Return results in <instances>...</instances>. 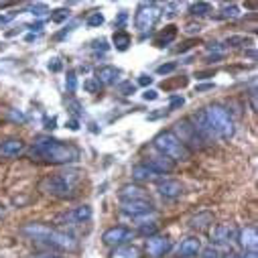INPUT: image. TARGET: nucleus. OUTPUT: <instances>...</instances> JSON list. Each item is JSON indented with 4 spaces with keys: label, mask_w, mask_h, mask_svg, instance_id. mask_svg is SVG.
<instances>
[{
    "label": "nucleus",
    "mask_w": 258,
    "mask_h": 258,
    "mask_svg": "<svg viewBox=\"0 0 258 258\" xmlns=\"http://www.w3.org/2000/svg\"><path fill=\"white\" fill-rule=\"evenodd\" d=\"M189 13L193 17H204V15L212 13V5H208V3H196V5L189 7Z\"/></svg>",
    "instance_id": "a878e982"
},
{
    "label": "nucleus",
    "mask_w": 258,
    "mask_h": 258,
    "mask_svg": "<svg viewBox=\"0 0 258 258\" xmlns=\"http://www.w3.org/2000/svg\"><path fill=\"white\" fill-rule=\"evenodd\" d=\"M86 25H88V27H92V29L102 27V25H104V15H102V13H92V15L88 17Z\"/></svg>",
    "instance_id": "c85d7f7f"
},
{
    "label": "nucleus",
    "mask_w": 258,
    "mask_h": 258,
    "mask_svg": "<svg viewBox=\"0 0 258 258\" xmlns=\"http://www.w3.org/2000/svg\"><path fill=\"white\" fill-rule=\"evenodd\" d=\"M143 98H145L147 102H155V100L159 98V92H157V90H149V88H147V90L143 92Z\"/></svg>",
    "instance_id": "4c0bfd02"
},
{
    "label": "nucleus",
    "mask_w": 258,
    "mask_h": 258,
    "mask_svg": "<svg viewBox=\"0 0 258 258\" xmlns=\"http://www.w3.org/2000/svg\"><path fill=\"white\" fill-rule=\"evenodd\" d=\"M175 37H177V27H175V25H167V27H165V31H161V33H157V35H155L153 43H155L157 47H165V45L173 43V41H175Z\"/></svg>",
    "instance_id": "412c9836"
},
{
    "label": "nucleus",
    "mask_w": 258,
    "mask_h": 258,
    "mask_svg": "<svg viewBox=\"0 0 258 258\" xmlns=\"http://www.w3.org/2000/svg\"><path fill=\"white\" fill-rule=\"evenodd\" d=\"M135 236L137 234L131 228H126V226H112V228H108L102 234V242L106 246L116 248V246H124V244H128L131 240H135Z\"/></svg>",
    "instance_id": "6e6552de"
},
{
    "label": "nucleus",
    "mask_w": 258,
    "mask_h": 258,
    "mask_svg": "<svg viewBox=\"0 0 258 258\" xmlns=\"http://www.w3.org/2000/svg\"><path fill=\"white\" fill-rule=\"evenodd\" d=\"M49 17H51V21H53V23H63V21H68V19H70V11L59 9V11H53Z\"/></svg>",
    "instance_id": "2f4dec72"
},
{
    "label": "nucleus",
    "mask_w": 258,
    "mask_h": 258,
    "mask_svg": "<svg viewBox=\"0 0 258 258\" xmlns=\"http://www.w3.org/2000/svg\"><path fill=\"white\" fill-rule=\"evenodd\" d=\"M139 234L151 238V236H157V224L151 222V224H139Z\"/></svg>",
    "instance_id": "cd10ccee"
},
{
    "label": "nucleus",
    "mask_w": 258,
    "mask_h": 258,
    "mask_svg": "<svg viewBox=\"0 0 258 258\" xmlns=\"http://www.w3.org/2000/svg\"><path fill=\"white\" fill-rule=\"evenodd\" d=\"M236 236H238V230L232 224H220L212 230V240L216 244H230L236 240Z\"/></svg>",
    "instance_id": "dca6fc26"
},
{
    "label": "nucleus",
    "mask_w": 258,
    "mask_h": 258,
    "mask_svg": "<svg viewBox=\"0 0 258 258\" xmlns=\"http://www.w3.org/2000/svg\"><path fill=\"white\" fill-rule=\"evenodd\" d=\"M25 29H29V31H33V33H35V31H41V29H43V23H41V21H37V23L25 25Z\"/></svg>",
    "instance_id": "37998d69"
},
{
    "label": "nucleus",
    "mask_w": 258,
    "mask_h": 258,
    "mask_svg": "<svg viewBox=\"0 0 258 258\" xmlns=\"http://www.w3.org/2000/svg\"><path fill=\"white\" fill-rule=\"evenodd\" d=\"M236 240H238V244H240V246H242L246 252L256 254V248H258V234H256V228L246 226V228L238 230Z\"/></svg>",
    "instance_id": "9b49d317"
},
{
    "label": "nucleus",
    "mask_w": 258,
    "mask_h": 258,
    "mask_svg": "<svg viewBox=\"0 0 258 258\" xmlns=\"http://www.w3.org/2000/svg\"><path fill=\"white\" fill-rule=\"evenodd\" d=\"M80 181H82V173H78V171L57 173V175L45 177L39 183V189L45 193V196H51L57 200H70L78 193Z\"/></svg>",
    "instance_id": "7ed1b4c3"
},
{
    "label": "nucleus",
    "mask_w": 258,
    "mask_h": 258,
    "mask_svg": "<svg viewBox=\"0 0 258 258\" xmlns=\"http://www.w3.org/2000/svg\"><path fill=\"white\" fill-rule=\"evenodd\" d=\"M191 153H193V149H202L204 147V139L198 135V131L193 128V124L189 122V118L187 120H181V122H177L175 126H173V131H171Z\"/></svg>",
    "instance_id": "0eeeda50"
},
{
    "label": "nucleus",
    "mask_w": 258,
    "mask_h": 258,
    "mask_svg": "<svg viewBox=\"0 0 258 258\" xmlns=\"http://www.w3.org/2000/svg\"><path fill=\"white\" fill-rule=\"evenodd\" d=\"M61 68H63V66H61V61H59L57 57L49 61V70H51V72H61Z\"/></svg>",
    "instance_id": "a19ab883"
},
{
    "label": "nucleus",
    "mask_w": 258,
    "mask_h": 258,
    "mask_svg": "<svg viewBox=\"0 0 258 258\" xmlns=\"http://www.w3.org/2000/svg\"><path fill=\"white\" fill-rule=\"evenodd\" d=\"M200 252H202V242H200V238L189 236V238H185V240L179 244V256H181V258H193V256H198Z\"/></svg>",
    "instance_id": "6ab92c4d"
},
{
    "label": "nucleus",
    "mask_w": 258,
    "mask_h": 258,
    "mask_svg": "<svg viewBox=\"0 0 258 258\" xmlns=\"http://www.w3.org/2000/svg\"><path fill=\"white\" fill-rule=\"evenodd\" d=\"M222 258H256V254H252V252H246V254L230 252V254H226V256H222Z\"/></svg>",
    "instance_id": "ea45409f"
},
{
    "label": "nucleus",
    "mask_w": 258,
    "mask_h": 258,
    "mask_svg": "<svg viewBox=\"0 0 258 258\" xmlns=\"http://www.w3.org/2000/svg\"><path fill=\"white\" fill-rule=\"evenodd\" d=\"M13 17H15V15H0V25L11 23V21H13Z\"/></svg>",
    "instance_id": "a18cd8bd"
},
{
    "label": "nucleus",
    "mask_w": 258,
    "mask_h": 258,
    "mask_svg": "<svg viewBox=\"0 0 258 258\" xmlns=\"http://www.w3.org/2000/svg\"><path fill=\"white\" fill-rule=\"evenodd\" d=\"M45 124H47V128H55V118H51V120L47 118V120H45Z\"/></svg>",
    "instance_id": "8fccbe9b"
},
{
    "label": "nucleus",
    "mask_w": 258,
    "mask_h": 258,
    "mask_svg": "<svg viewBox=\"0 0 258 258\" xmlns=\"http://www.w3.org/2000/svg\"><path fill=\"white\" fill-rule=\"evenodd\" d=\"M37 258H61V256H55V254H41V256H37Z\"/></svg>",
    "instance_id": "3c124183"
},
{
    "label": "nucleus",
    "mask_w": 258,
    "mask_h": 258,
    "mask_svg": "<svg viewBox=\"0 0 258 258\" xmlns=\"http://www.w3.org/2000/svg\"><path fill=\"white\" fill-rule=\"evenodd\" d=\"M25 236L33 238V240H39V242H45L57 250H66V252H72L78 248V240L68 234V232H61V230H55L51 226H45V224H37V222H29L23 226L21 230Z\"/></svg>",
    "instance_id": "f03ea898"
},
{
    "label": "nucleus",
    "mask_w": 258,
    "mask_h": 258,
    "mask_svg": "<svg viewBox=\"0 0 258 258\" xmlns=\"http://www.w3.org/2000/svg\"><path fill=\"white\" fill-rule=\"evenodd\" d=\"M5 212H7V208H5L3 204H0V218H3V216H5Z\"/></svg>",
    "instance_id": "603ef678"
},
{
    "label": "nucleus",
    "mask_w": 258,
    "mask_h": 258,
    "mask_svg": "<svg viewBox=\"0 0 258 258\" xmlns=\"http://www.w3.org/2000/svg\"><path fill=\"white\" fill-rule=\"evenodd\" d=\"M122 214L131 216L135 220H143L149 214H155V206L151 204V200H135V202H122L120 206Z\"/></svg>",
    "instance_id": "1a4fd4ad"
},
{
    "label": "nucleus",
    "mask_w": 258,
    "mask_h": 258,
    "mask_svg": "<svg viewBox=\"0 0 258 258\" xmlns=\"http://www.w3.org/2000/svg\"><path fill=\"white\" fill-rule=\"evenodd\" d=\"M31 157L51 165H70L80 159V149L51 137H39L31 147Z\"/></svg>",
    "instance_id": "f257e3e1"
},
{
    "label": "nucleus",
    "mask_w": 258,
    "mask_h": 258,
    "mask_svg": "<svg viewBox=\"0 0 258 258\" xmlns=\"http://www.w3.org/2000/svg\"><path fill=\"white\" fill-rule=\"evenodd\" d=\"M157 191L161 193L163 198H167V200H177V198L183 196V185L179 181H175V179H165L163 177L157 183Z\"/></svg>",
    "instance_id": "ddd939ff"
},
{
    "label": "nucleus",
    "mask_w": 258,
    "mask_h": 258,
    "mask_svg": "<svg viewBox=\"0 0 258 258\" xmlns=\"http://www.w3.org/2000/svg\"><path fill=\"white\" fill-rule=\"evenodd\" d=\"M210 224H214V216L212 214H200V216H196L191 220V228H198V230H204Z\"/></svg>",
    "instance_id": "b1692460"
},
{
    "label": "nucleus",
    "mask_w": 258,
    "mask_h": 258,
    "mask_svg": "<svg viewBox=\"0 0 258 258\" xmlns=\"http://www.w3.org/2000/svg\"><path fill=\"white\" fill-rule=\"evenodd\" d=\"M108 258H143V254H141V250L137 246L124 244V246H116Z\"/></svg>",
    "instance_id": "aec40b11"
},
{
    "label": "nucleus",
    "mask_w": 258,
    "mask_h": 258,
    "mask_svg": "<svg viewBox=\"0 0 258 258\" xmlns=\"http://www.w3.org/2000/svg\"><path fill=\"white\" fill-rule=\"evenodd\" d=\"M120 76H122V72L114 66H102L96 72V80L100 86H116L120 82Z\"/></svg>",
    "instance_id": "2eb2a0df"
},
{
    "label": "nucleus",
    "mask_w": 258,
    "mask_h": 258,
    "mask_svg": "<svg viewBox=\"0 0 258 258\" xmlns=\"http://www.w3.org/2000/svg\"><path fill=\"white\" fill-rule=\"evenodd\" d=\"M161 17V7L155 3H143L135 13V27L139 33L151 31Z\"/></svg>",
    "instance_id": "423d86ee"
},
{
    "label": "nucleus",
    "mask_w": 258,
    "mask_h": 258,
    "mask_svg": "<svg viewBox=\"0 0 258 258\" xmlns=\"http://www.w3.org/2000/svg\"><path fill=\"white\" fill-rule=\"evenodd\" d=\"M212 74H214V72H200V74H198V80H206V78L212 76Z\"/></svg>",
    "instance_id": "de8ad7c7"
},
{
    "label": "nucleus",
    "mask_w": 258,
    "mask_h": 258,
    "mask_svg": "<svg viewBox=\"0 0 258 258\" xmlns=\"http://www.w3.org/2000/svg\"><path fill=\"white\" fill-rule=\"evenodd\" d=\"M202 258H222V256H220L218 248H214V246H208V248L204 250V256H202Z\"/></svg>",
    "instance_id": "e433bc0d"
},
{
    "label": "nucleus",
    "mask_w": 258,
    "mask_h": 258,
    "mask_svg": "<svg viewBox=\"0 0 258 258\" xmlns=\"http://www.w3.org/2000/svg\"><path fill=\"white\" fill-rule=\"evenodd\" d=\"M226 45L228 47H250L252 45V39L246 37V35H234V37H228Z\"/></svg>",
    "instance_id": "393cba45"
},
{
    "label": "nucleus",
    "mask_w": 258,
    "mask_h": 258,
    "mask_svg": "<svg viewBox=\"0 0 258 258\" xmlns=\"http://www.w3.org/2000/svg\"><path fill=\"white\" fill-rule=\"evenodd\" d=\"M118 198H120V202L149 200V198H147L145 187H143V185H139V183H126V185H122V187H120V191H118Z\"/></svg>",
    "instance_id": "f8f14e48"
},
{
    "label": "nucleus",
    "mask_w": 258,
    "mask_h": 258,
    "mask_svg": "<svg viewBox=\"0 0 258 258\" xmlns=\"http://www.w3.org/2000/svg\"><path fill=\"white\" fill-rule=\"evenodd\" d=\"M153 84V78L151 76H147V74H143L141 78H139V86H143V88H147V86H151Z\"/></svg>",
    "instance_id": "79ce46f5"
},
{
    "label": "nucleus",
    "mask_w": 258,
    "mask_h": 258,
    "mask_svg": "<svg viewBox=\"0 0 258 258\" xmlns=\"http://www.w3.org/2000/svg\"><path fill=\"white\" fill-rule=\"evenodd\" d=\"M210 90H214V84H202V86L196 88L198 94H202V92H210Z\"/></svg>",
    "instance_id": "c03bdc74"
},
{
    "label": "nucleus",
    "mask_w": 258,
    "mask_h": 258,
    "mask_svg": "<svg viewBox=\"0 0 258 258\" xmlns=\"http://www.w3.org/2000/svg\"><path fill=\"white\" fill-rule=\"evenodd\" d=\"M145 165H149L153 171H157L159 175H167V173H171L173 169H175V161H171V159H167V157H163V155H157V157H149V161H145Z\"/></svg>",
    "instance_id": "a211bd4d"
},
{
    "label": "nucleus",
    "mask_w": 258,
    "mask_h": 258,
    "mask_svg": "<svg viewBox=\"0 0 258 258\" xmlns=\"http://www.w3.org/2000/svg\"><path fill=\"white\" fill-rule=\"evenodd\" d=\"M112 43H114V47H116L118 51H126L128 47H131V43H133V37L128 35L126 31L118 29V31L114 33V37H112Z\"/></svg>",
    "instance_id": "4be33fe9"
},
{
    "label": "nucleus",
    "mask_w": 258,
    "mask_h": 258,
    "mask_svg": "<svg viewBox=\"0 0 258 258\" xmlns=\"http://www.w3.org/2000/svg\"><path fill=\"white\" fill-rule=\"evenodd\" d=\"M153 147L163 155V157H167V159H171V161H189L191 159V151L171 133V131H163V133H159L157 137H155V141H153Z\"/></svg>",
    "instance_id": "39448f33"
},
{
    "label": "nucleus",
    "mask_w": 258,
    "mask_h": 258,
    "mask_svg": "<svg viewBox=\"0 0 258 258\" xmlns=\"http://www.w3.org/2000/svg\"><path fill=\"white\" fill-rule=\"evenodd\" d=\"M25 151H27V145L21 139H9L5 143H0V157H5V159H15L23 155Z\"/></svg>",
    "instance_id": "f3484780"
},
{
    "label": "nucleus",
    "mask_w": 258,
    "mask_h": 258,
    "mask_svg": "<svg viewBox=\"0 0 258 258\" xmlns=\"http://www.w3.org/2000/svg\"><path fill=\"white\" fill-rule=\"evenodd\" d=\"M66 88H68L70 94H76V90H78V76H76V72H68Z\"/></svg>",
    "instance_id": "c756f323"
},
{
    "label": "nucleus",
    "mask_w": 258,
    "mask_h": 258,
    "mask_svg": "<svg viewBox=\"0 0 258 258\" xmlns=\"http://www.w3.org/2000/svg\"><path fill=\"white\" fill-rule=\"evenodd\" d=\"M200 29H202L200 25H198V27H196V25H189V27H187V31H189V33H196V31L200 33Z\"/></svg>",
    "instance_id": "09e8293b"
},
{
    "label": "nucleus",
    "mask_w": 258,
    "mask_h": 258,
    "mask_svg": "<svg viewBox=\"0 0 258 258\" xmlns=\"http://www.w3.org/2000/svg\"><path fill=\"white\" fill-rule=\"evenodd\" d=\"M185 104V100L181 98V96H173L171 98V104H169V110H177V108H181Z\"/></svg>",
    "instance_id": "58836bf2"
},
{
    "label": "nucleus",
    "mask_w": 258,
    "mask_h": 258,
    "mask_svg": "<svg viewBox=\"0 0 258 258\" xmlns=\"http://www.w3.org/2000/svg\"><path fill=\"white\" fill-rule=\"evenodd\" d=\"M175 70H177V63L171 61V63H163V66H159V68H157V74H159V76H167V74H173Z\"/></svg>",
    "instance_id": "473e14b6"
},
{
    "label": "nucleus",
    "mask_w": 258,
    "mask_h": 258,
    "mask_svg": "<svg viewBox=\"0 0 258 258\" xmlns=\"http://www.w3.org/2000/svg\"><path fill=\"white\" fill-rule=\"evenodd\" d=\"M240 17V9L236 5H224L220 9V19H238Z\"/></svg>",
    "instance_id": "bb28decb"
},
{
    "label": "nucleus",
    "mask_w": 258,
    "mask_h": 258,
    "mask_svg": "<svg viewBox=\"0 0 258 258\" xmlns=\"http://www.w3.org/2000/svg\"><path fill=\"white\" fill-rule=\"evenodd\" d=\"M68 126L72 128V131H78V128H80V122L74 118V120H70V122H68Z\"/></svg>",
    "instance_id": "49530a36"
},
{
    "label": "nucleus",
    "mask_w": 258,
    "mask_h": 258,
    "mask_svg": "<svg viewBox=\"0 0 258 258\" xmlns=\"http://www.w3.org/2000/svg\"><path fill=\"white\" fill-rule=\"evenodd\" d=\"M9 118H11L13 122H17V124H23V122H27V116H25L21 110H9Z\"/></svg>",
    "instance_id": "c9c22d12"
},
{
    "label": "nucleus",
    "mask_w": 258,
    "mask_h": 258,
    "mask_svg": "<svg viewBox=\"0 0 258 258\" xmlns=\"http://www.w3.org/2000/svg\"><path fill=\"white\" fill-rule=\"evenodd\" d=\"M133 179L137 183H159L163 179V175H159L157 171H153L149 165L141 163V165H135L133 167Z\"/></svg>",
    "instance_id": "4468645a"
},
{
    "label": "nucleus",
    "mask_w": 258,
    "mask_h": 258,
    "mask_svg": "<svg viewBox=\"0 0 258 258\" xmlns=\"http://www.w3.org/2000/svg\"><path fill=\"white\" fill-rule=\"evenodd\" d=\"M84 88H86V92H90V94H98L102 86L98 84V80H96V78H90V80L84 84Z\"/></svg>",
    "instance_id": "f704fd0d"
},
{
    "label": "nucleus",
    "mask_w": 258,
    "mask_h": 258,
    "mask_svg": "<svg viewBox=\"0 0 258 258\" xmlns=\"http://www.w3.org/2000/svg\"><path fill=\"white\" fill-rule=\"evenodd\" d=\"M31 15L37 17V19H43V17H47V15H51V13H49V9H47L45 5H35V7L31 9Z\"/></svg>",
    "instance_id": "72a5a7b5"
},
{
    "label": "nucleus",
    "mask_w": 258,
    "mask_h": 258,
    "mask_svg": "<svg viewBox=\"0 0 258 258\" xmlns=\"http://www.w3.org/2000/svg\"><path fill=\"white\" fill-rule=\"evenodd\" d=\"M171 246H173V242H171V238H167V236H151V238H147V244H145V250H147V254L151 256V258H161V256H165L169 250H171Z\"/></svg>",
    "instance_id": "9d476101"
},
{
    "label": "nucleus",
    "mask_w": 258,
    "mask_h": 258,
    "mask_svg": "<svg viewBox=\"0 0 258 258\" xmlns=\"http://www.w3.org/2000/svg\"><path fill=\"white\" fill-rule=\"evenodd\" d=\"M7 7H11V3H0V9H7Z\"/></svg>",
    "instance_id": "864d4df0"
},
{
    "label": "nucleus",
    "mask_w": 258,
    "mask_h": 258,
    "mask_svg": "<svg viewBox=\"0 0 258 258\" xmlns=\"http://www.w3.org/2000/svg\"><path fill=\"white\" fill-rule=\"evenodd\" d=\"M92 216H94L92 206H80V208H76V210L72 212V218H74V222H78V224L90 222V220H92Z\"/></svg>",
    "instance_id": "5701e85b"
},
{
    "label": "nucleus",
    "mask_w": 258,
    "mask_h": 258,
    "mask_svg": "<svg viewBox=\"0 0 258 258\" xmlns=\"http://www.w3.org/2000/svg\"><path fill=\"white\" fill-rule=\"evenodd\" d=\"M204 116L210 124V128L214 131V135L218 139H232L234 133H236V124H234V118L230 114V110H226L222 104H210L206 110H204Z\"/></svg>",
    "instance_id": "20e7f679"
},
{
    "label": "nucleus",
    "mask_w": 258,
    "mask_h": 258,
    "mask_svg": "<svg viewBox=\"0 0 258 258\" xmlns=\"http://www.w3.org/2000/svg\"><path fill=\"white\" fill-rule=\"evenodd\" d=\"M118 92H120L122 96H133V94L137 92V84H133V82H122V84H118Z\"/></svg>",
    "instance_id": "7c9ffc66"
}]
</instances>
